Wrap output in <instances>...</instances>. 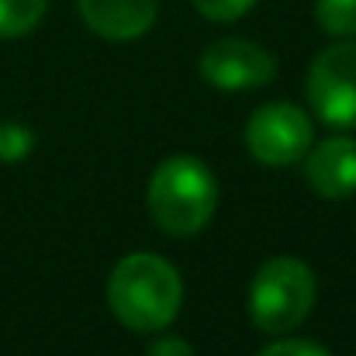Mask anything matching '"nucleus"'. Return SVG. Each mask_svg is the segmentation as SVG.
Masks as SVG:
<instances>
[{
  "label": "nucleus",
  "mask_w": 356,
  "mask_h": 356,
  "mask_svg": "<svg viewBox=\"0 0 356 356\" xmlns=\"http://www.w3.org/2000/svg\"><path fill=\"white\" fill-rule=\"evenodd\" d=\"M108 305L124 329L159 332L184 305V280L177 266L156 252H131L108 277Z\"/></svg>",
  "instance_id": "obj_1"
},
{
  "label": "nucleus",
  "mask_w": 356,
  "mask_h": 356,
  "mask_svg": "<svg viewBox=\"0 0 356 356\" xmlns=\"http://www.w3.org/2000/svg\"><path fill=\"white\" fill-rule=\"evenodd\" d=\"M218 208V180L197 156H170L149 180V215L173 238L197 236Z\"/></svg>",
  "instance_id": "obj_2"
},
{
  "label": "nucleus",
  "mask_w": 356,
  "mask_h": 356,
  "mask_svg": "<svg viewBox=\"0 0 356 356\" xmlns=\"http://www.w3.org/2000/svg\"><path fill=\"white\" fill-rule=\"evenodd\" d=\"M315 273L298 256L266 259L249 287V318L266 336L294 332L315 308Z\"/></svg>",
  "instance_id": "obj_3"
},
{
  "label": "nucleus",
  "mask_w": 356,
  "mask_h": 356,
  "mask_svg": "<svg viewBox=\"0 0 356 356\" xmlns=\"http://www.w3.org/2000/svg\"><path fill=\"white\" fill-rule=\"evenodd\" d=\"M315 138L312 118L291 101H270L245 124V149L263 166H294L308 156Z\"/></svg>",
  "instance_id": "obj_4"
},
{
  "label": "nucleus",
  "mask_w": 356,
  "mask_h": 356,
  "mask_svg": "<svg viewBox=\"0 0 356 356\" xmlns=\"http://www.w3.org/2000/svg\"><path fill=\"white\" fill-rule=\"evenodd\" d=\"M312 111L332 128H356V38L322 49L308 70Z\"/></svg>",
  "instance_id": "obj_5"
},
{
  "label": "nucleus",
  "mask_w": 356,
  "mask_h": 356,
  "mask_svg": "<svg viewBox=\"0 0 356 356\" xmlns=\"http://www.w3.org/2000/svg\"><path fill=\"white\" fill-rule=\"evenodd\" d=\"M277 76V56L249 38L211 42L201 56V80L218 90H252Z\"/></svg>",
  "instance_id": "obj_6"
},
{
  "label": "nucleus",
  "mask_w": 356,
  "mask_h": 356,
  "mask_svg": "<svg viewBox=\"0 0 356 356\" xmlns=\"http://www.w3.org/2000/svg\"><path fill=\"white\" fill-rule=\"evenodd\" d=\"M305 177L318 197L343 201L356 194V138L332 135L308 149L305 156Z\"/></svg>",
  "instance_id": "obj_7"
},
{
  "label": "nucleus",
  "mask_w": 356,
  "mask_h": 356,
  "mask_svg": "<svg viewBox=\"0 0 356 356\" xmlns=\"http://www.w3.org/2000/svg\"><path fill=\"white\" fill-rule=\"evenodd\" d=\"M76 7L87 28L108 42L142 38L159 14V0H76Z\"/></svg>",
  "instance_id": "obj_8"
},
{
  "label": "nucleus",
  "mask_w": 356,
  "mask_h": 356,
  "mask_svg": "<svg viewBox=\"0 0 356 356\" xmlns=\"http://www.w3.org/2000/svg\"><path fill=\"white\" fill-rule=\"evenodd\" d=\"M49 0H0V38H17L38 28Z\"/></svg>",
  "instance_id": "obj_9"
},
{
  "label": "nucleus",
  "mask_w": 356,
  "mask_h": 356,
  "mask_svg": "<svg viewBox=\"0 0 356 356\" xmlns=\"http://www.w3.org/2000/svg\"><path fill=\"white\" fill-rule=\"evenodd\" d=\"M318 28L336 38H356V0H315Z\"/></svg>",
  "instance_id": "obj_10"
},
{
  "label": "nucleus",
  "mask_w": 356,
  "mask_h": 356,
  "mask_svg": "<svg viewBox=\"0 0 356 356\" xmlns=\"http://www.w3.org/2000/svg\"><path fill=\"white\" fill-rule=\"evenodd\" d=\"M35 149V135L21 121H0V163H21Z\"/></svg>",
  "instance_id": "obj_11"
},
{
  "label": "nucleus",
  "mask_w": 356,
  "mask_h": 356,
  "mask_svg": "<svg viewBox=\"0 0 356 356\" xmlns=\"http://www.w3.org/2000/svg\"><path fill=\"white\" fill-rule=\"evenodd\" d=\"M191 3L197 7V14H201V17L229 24V21H238V17L256 3V0H191Z\"/></svg>",
  "instance_id": "obj_12"
},
{
  "label": "nucleus",
  "mask_w": 356,
  "mask_h": 356,
  "mask_svg": "<svg viewBox=\"0 0 356 356\" xmlns=\"http://www.w3.org/2000/svg\"><path fill=\"white\" fill-rule=\"evenodd\" d=\"M259 356H332L325 346L312 343V339H280L273 346H266Z\"/></svg>",
  "instance_id": "obj_13"
},
{
  "label": "nucleus",
  "mask_w": 356,
  "mask_h": 356,
  "mask_svg": "<svg viewBox=\"0 0 356 356\" xmlns=\"http://www.w3.org/2000/svg\"><path fill=\"white\" fill-rule=\"evenodd\" d=\"M145 356H194V353H191V343H184V339H177V336H163V339H156V343L149 346Z\"/></svg>",
  "instance_id": "obj_14"
}]
</instances>
